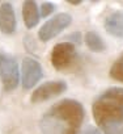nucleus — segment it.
I'll list each match as a JSON object with an SVG mask.
<instances>
[{"label":"nucleus","instance_id":"14","mask_svg":"<svg viewBox=\"0 0 123 134\" xmlns=\"http://www.w3.org/2000/svg\"><path fill=\"white\" fill-rule=\"evenodd\" d=\"M81 41H83V38H81V33H79V32H75V33H72V34L70 36V42L73 43L75 46H76V45H80Z\"/></svg>","mask_w":123,"mask_h":134},{"label":"nucleus","instance_id":"2","mask_svg":"<svg viewBox=\"0 0 123 134\" xmlns=\"http://www.w3.org/2000/svg\"><path fill=\"white\" fill-rule=\"evenodd\" d=\"M92 112L103 134H123V88L113 87L102 92L93 101Z\"/></svg>","mask_w":123,"mask_h":134},{"label":"nucleus","instance_id":"11","mask_svg":"<svg viewBox=\"0 0 123 134\" xmlns=\"http://www.w3.org/2000/svg\"><path fill=\"white\" fill-rule=\"evenodd\" d=\"M84 41H85L87 46L89 47V50H92V51H94V53H102V51H105V49H106L105 41H103V40L100 37V34L96 33V32H88V33H85Z\"/></svg>","mask_w":123,"mask_h":134},{"label":"nucleus","instance_id":"3","mask_svg":"<svg viewBox=\"0 0 123 134\" xmlns=\"http://www.w3.org/2000/svg\"><path fill=\"white\" fill-rule=\"evenodd\" d=\"M0 82L5 91H13L20 82V70L16 58L0 51Z\"/></svg>","mask_w":123,"mask_h":134},{"label":"nucleus","instance_id":"16","mask_svg":"<svg viewBox=\"0 0 123 134\" xmlns=\"http://www.w3.org/2000/svg\"><path fill=\"white\" fill-rule=\"evenodd\" d=\"M67 3H70L72 5H79V4L83 3V0H67Z\"/></svg>","mask_w":123,"mask_h":134},{"label":"nucleus","instance_id":"15","mask_svg":"<svg viewBox=\"0 0 123 134\" xmlns=\"http://www.w3.org/2000/svg\"><path fill=\"white\" fill-rule=\"evenodd\" d=\"M81 134H101V131L97 127H94V126H88Z\"/></svg>","mask_w":123,"mask_h":134},{"label":"nucleus","instance_id":"6","mask_svg":"<svg viewBox=\"0 0 123 134\" xmlns=\"http://www.w3.org/2000/svg\"><path fill=\"white\" fill-rule=\"evenodd\" d=\"M43 76V70L41 63L30 57H25L22 59L21 66V83L25 90L33 88Z\"/></svg>","mask_w":123,"mask_h":134},{"label":"nucleus","instance_id":"7","mask_svg":"<svg viewBox=\"0 0 123 134\" xmlns=\"http://www.w3.org/2000/svg\"><path fill=\"white\" fill-rule=\"evenodd\" d=\"M67 90V83L64 80H51L41 84L38 88L34 90L32 93L30 101L33 104H39L43 101H47L52 97L60 96L62 93H64Z\"/></svg>","mask_w":123,"mask_h":134},{"label":"nucleus","instance_id":"9","mask_svg":"<svg viewBox=\"0 0 123 134\" xmlns=\"http://www.w3.org/2000/svg\"><path fill=\"white\" fill-rule=\"evenodd\" d=\"M105 30L116 37V38H123V11H114L109 13L103 21Z\"/></svg>","mask_w":123,"mask_h":134},{"label":"nucleus","instance_id":"8","mask_svg":"<svg viewBox=\"0 0 123 134\" xmlns=\"http://www.w3.org/2000/svg\"><path fill=\"white\" fill-rule=\"evenodd\" d=\"M16 26L17 20L13 5L11 3H3L0 5V32L4 34H13Z\"/></svg>","mask_w":123,"mask_h":134},{"label":"nucleus","instance_id":"13","mask_svg":"<svg viewBox=\"0 0 123 134\" xmlns=\"http://www.w3.org/2000/svg\"><path fill=\"white\" fill-rule=\"evenodd\" d=\"M54 11H55V4H52V3H50V2H45V3H42V5H41L39 15H41L42 17H47V16H50L51 13H54Z\"/></svg>","mask_w":123,"mask_h":134},{"label":"nucleus","instance_id":"12","mask_svg":"<svg viewBox=\"0 0 123 134\" xmlns=\"http://www.w3.org/2000/svg\"><path fill=\"white\" fill-rule=\"evenodd\" d=\"M109 75H110L114 80L123 83V53H122V54L115 59V62L111 64L110 71H109Z\"/></svg>","mask_w":123,"mask_h":134},{"label":"nucleus","instance_id":"10","mask_svg":"<svg viewBox=\"0 0 123 134\" xmlns=\"http://www.w3.org/2000/svg\"><path fill=\"white\" fill-rule=\"evenodd\" d=\"M22 17H24V23L25 26L28 29H33L34 26L38 25L41 15H39V9L35 2L32 0H26L22 4Z\"/></svg>","mask_w":123,"mask_h":134},{"label":"nucleus","instance_id":"4","mask_svg":"<svg viewBox=\"0 0 123 134\" xmlns=\"http://www.w3.org/2000/svg\"><path fill=\"white\" fill-rule=\"evenodd\" d=\"M71 23H72L71 15H68L66 12L58 13L41 26V29L38 32V37L42 42H47V41L55 38L58 34H60L64 29H67L71 25Z\"/></svg>","mask_w":123,"mask_h":134},{"label":"nucleus","instance_id":"1","mask_svg":"<svg viewBox=\"0 0 123 134\" xmlns=\"http://www.w3.org/2000/svg\"><path fill=\"white\" fill-rule=\"evenodd\" d=\"M85 110L80 101L64 99L54 104L41 118L42 134H77L84 121Z\"/></svg>","mask_w":123,"mask_h":134},{"label":"nucleus","instance_id":"5","mask_svg":"<svg viewBox=\"0 0 123 134\" xmlns=\"http://www.w3.org/2000/svg\"><path fill=\"white\" fill-rule=\"evenodd\" d=\"M76 46L71 42H60L51 51V64L55 70H66L76 59Z\"/></svg>","mask_w":123,"mask_h":134}]
</instances>
